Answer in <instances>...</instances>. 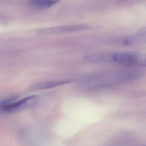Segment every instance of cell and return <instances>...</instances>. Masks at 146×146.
Listing matches in <instances>:
<instances>
[{"label": "cell", "mask_w": 146, "mask_h": 146, "mask_svg": "<svg viewBox=\"0 0 146 146\" xmlns=\"http://www.w3.org/2000/svg\"><path fill=\"white\" fill-rule=\"evenodd\" d=\"M38 100L39 97L35 95L26 97L19 101H16L15 98H11L1 102V109L3 111L8 113L16 112L34 105Z\"/></svg>", "instance_id": "cell-1"}, {"label": "cell", "mask_w": 146, "mask_h": 146, "mask_svg": "<svg viewBox=\"0 0 146 146\" xmlns=\"http://www.w3.org/2000/svg\"><path fill=\"white\" fill-rule=\"evenodd\" d=\"M140 54L135 52L113 53L112 62L123 66H138Z\"/></svg>", "instance_id": "cell-2"}, {"label": "cell", "mask_w": 146, "mask_h": 146, "mask_svg": "<svg viewBox=\"0 0 146 146\" xmlns=\"http://www.w3.org/2000/svg\"><path fill=\"white\" fill-rule=\"evenodd\" d=\"M88 28L87 25H70L59 26L39 30L37 33L40 34H55L61 33L71 32L83 31Z\"/></svg>", "instance_id": "cell-3"}, {"label": "cell", "mask_w": 146, "mask_h": 146, "mask_svg": "<svg viewBox=\"0 0 146 146\" xmlns=\"http://www.w3.org/2000/svg\"><path fill=\"white\" fill-rule=\"evenodd\" d=\"M112 52H101L90 54L85 56L84 60L90 63L112 62Z\"/></svg>", "instance_id": "cell-4"}, {"label": "cell", "mask_w": 146, "mask_h": 146, "mask_svg": "<svg viewBox=\"0 0 146 146\" xmlns=\"http://www.w3.org/2000/svg\"><path fill=\"white\" fill-rule=\"evenodd\" d=\"M70 82V81L69 80H61L41 82L33 85L31 86V89L33 90L49 89L52 88L56 87L64 84L69 83Z\"/></svg>", "instance_id": "cell-5"}, {"label": "cell", "mask_w": 146, "mask_h": 146, "mask_svg": "<svg viewBox=\"0 0 146 146\" xmlns=\"http://www.w3.org/2000/svg\"><path fill=\"white\" fill-rule=\"evenodd\" d=\"M135 38L132 37H117L106 39L108 43L123 45H129L135 42Z\"/></svg>", "instance_id": "cell-6"}, {"label": "cell", "mask_w": 146, "mask_h": 146, "mask_svg": "<svg viewBox=\"0 0 146 146\" xmlns=\"http://www.w3.org/2000/svg\"><path fill=\"white\" fill-rule=\"evenodd\" d=\"M32 6L39 9H46L57 3L56 0H29Z\"/></svg>", "instance_id": "cell-7"}, {"label": "cell", "mask_w": 146, "mask_h": 146, "mask_svg": "<svg viewBox=\"0 0 146 146\" xmlns=\"http://www.w3.org/2000/svg\"><path fill=\"white\" fill-rule=\"evenodd\" d=\"M138 66L146 67V54H140L138 61Z\"/></svg>", "instance_id": "cell-8"}, {"label": "cell", "mask_w": 146, "mask_h": 146, "mask_svg": "<svg viewBox=\"0 0 146 146\" xmlns=\"http://www.w3.org/2000/svg\"><path fill=\"white\" fill-rule=\"evenodd\" d=\"M118 1H119V2H121L123 1H126V0H117Z\"/></svg>", "instance_id": "cell-9"}]
</instances>
